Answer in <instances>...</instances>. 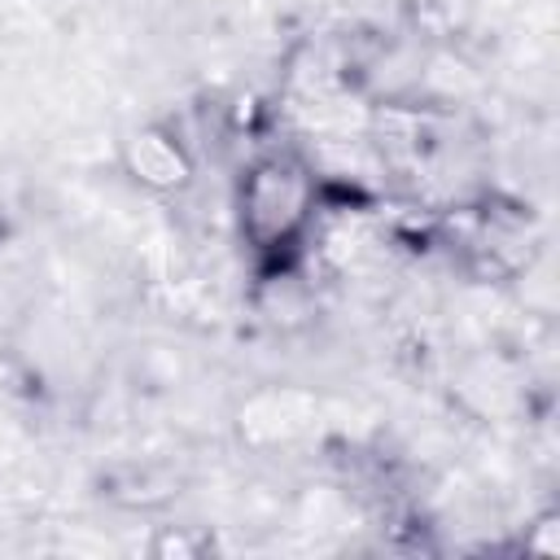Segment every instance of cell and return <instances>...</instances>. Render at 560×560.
Here are the masks:
<instances>
[{
	"label": "cell",
	"mask_w": 560,
	"mask_h": 560,
	"mask_svg": "<svg viewBox=\"0 0 560 560\" xmlns=\"http://www.w3.org/2000/svg\"><path fill=\"white\" fill-rule=\"evenodd\" d=\"M122 166L153 192H171L184 188L192 175V162L179 144V136H171L166 127H140L122 140Z\"/></svg>",
	"instance_id": "2"
},
{
	"label": "cell",
	"mask_w": 560,
	"mask_h": 560,
	"mask_svg": "<svg viewBox=\"0 0 560 560\" xmlns=\"http://www.w3.org/2000/svg\"><path fill=\"white\" fill-rule=\"evenodd\" d=\"M315 210V175L298 153H262L236 188L241 236L258 254H284L306 232Z\"/></svg>",
	"instance_id": "1"
}]
</instances>
